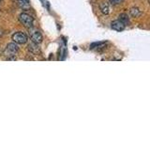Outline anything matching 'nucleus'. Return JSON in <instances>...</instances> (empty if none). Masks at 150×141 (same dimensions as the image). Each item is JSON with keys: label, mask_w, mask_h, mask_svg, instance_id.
Returning a JSON list of instances; mask_svg holds the SVG:
<instances>
[{"label": "nucleus", "mask_w": 150, "mask_h": 141, "mask_svg": "<svg viewBox=\"0 0 150 141\" xmlns=\"http://www.w3.org/2000/svg\"><path fill=\"white\" fill-rule=\"evenodd\" d=\"M19 5L22 9L29 8V0H19Z\"/></svg>", "instance_id": "10"}, {"label": "nucleus", "mask_w": 150, "mask_h": 141, "mask_svg": "<svg viewBox=\"0 0 150 141\" xmlns=\"http://www.w3.org/2000/svg\"><path fill=\"white\" fill-rule=\"evenodd\" d=\"M124 0H110V4L112 6H116V5H120L121 3H123Z\"/></svg>", "instance_id": "12"}, {"label": "nucleus", "mask_w": 150, "mask_h": 141, "mask_svg": "<svg viewBox=\"0 0 150 141\" xmlns=\"http://www.w3.org/2000/svg\"><path fill=\"white\" fill-rule=\"evenodd\" d=\"M105 44V42H102V41H100V42H94L90 45V48L91 49H94V48H98V47H102L103 45Z\"/></svg>", "instance_id": "11"}, {"label": "nucleus", "mask_w": 150, "mask_h": 141, "mask_svg": "<svg viewBox=\"0 0 150 141\" xmlns=\"http://www.w3.org/2000/svg\"><path fill=\"white\" fill-rule=\"evenodd\" d=\"M148 2H149V4H150V0H148Z\"/></svg>", "instance_id": "13"}, {"label": "nucleus", "mask_w": 150, "mask_h": 141, "mask_svg": "<svg viewBox=\"0 0 150 141\" xmlns=\"http://www.w3.org/2000/svg\"><path fill=\"white\" fill-rule=\"evenodd\" d=\"M0 1H1V0H0Z\"/></svg>", "instance_id": "14"}, {"label": "nucleus", "mask_w": 150, "mask_h": 141, "mask_svg": "<svg viewBox=\"0 0 150 141\" xmlns=\"http://www.w3.org/2000/svg\"><path fill=\"white\" fill-rule=\"evenodd\" d=\"M129 13H130V15L132 17H136V18L141 16V14H142V12H141L140 9L138 8H136V7L131 8L130 11H129Z\"/></svg>", "instance_id": "9"}, {"label": "nucleus", "mask_w": 150, "mask_h": 141, "mask_svg": "<svg viewBox=\"0 0 150 141\" xmlns=\"http://www.w3.org/2000/svg\"><path fill=\"white\" fill-rule=\"evenodd\" d=\"M118 20L120 22L123 23L125 26H128L129 24V18L128 16V14H126V13H121L120 15H119V19H118Z\"/></svg>", "instance_id": "8"}, {"label": "nucleus", "mask_w": 150, "mask_h": 141, "mask_svg": "<svg viewBox=\"0 0 150 141\" xmlns=\"http://www.w3.org/2000/svg\"><path fill=\"white\" fill-rule=\"evenodd\" d=\"M100 11L103 14H106V15H107V14H109V12H110L109 5H108L107 3H105V2L100 4Z\"/></svg>", "instance_id": "7"}, {"label": "nucleus", "mask_w": 150, "mask_h": 141, "mask_svg": "<svg viewBox=\"0 0 150 141\" xmlns=\"http://www.w3.org/2000/svg\"><path fill=\"white\" fill-rule=\"evenodd\" d=\"M111 27H112L114 30H115V31L121 32V31H123V30L125 29L126 26H125L122 22H120L119 20H115V21H112V24H111Z\"/></svg>", "instance_id": "4"}, {"label": "nucleus", "mask_w": 150, "mask_h": 141, "mask_svg": "<svg viewBox=\"0 0 150 141\" xmlns=\"http://www.w3.org/2000/svg\"><path fill=\"white\" fill-rule=\"evenodd\" d=\"M19 20L23 25V26H25L27 28H31L33 26V24H34V19L31 17L29 14L23 12L19 15Z\"/></svg>", "instance_id": "1"}, {"label": "nucleus", "mask_w": 150, "mask_h": 141, "mask_svg": "<svg viewBox=\"0 0 150 141\" xmlns=\"http://www.w3.org/2000/svg\"><path fill=\"white\" fill-rule=\"evenodd\" d=\"M7 50L8 53H11V55H15L18 53L19 51V47H18V44L16 42H11V43H8V46H7Z\"/></svg>", "instance_id": "5"}, {"label": "nucleus", "mask_w": 150, "mask_h": 141, "mask_svg": "<svg viewBox=\"0 0 150 141\" xmlns=\"http://www.w3.org/2000/svg\"><path fill=\"white\" fill-rule=\"evenodd\" d=\"M28 37L23 32H16L12 35V41L17 44H25L27 42Z\"/></svg>", "instance_id": "2"}, {"label": "nucleus", "mask_w": 150, "mask_h": 141, "mask_svg": "<svg viewBox=\"0 0 150 141\" xmlns=\"http://www.w3.org/2000/svg\"><path fill=\"white\" fill-rule=\"evenodd\" d=\"M30 38H31V41L35 43L39 44L40 42H42L43 41V37H42L41 33L39 31H33L30 33Z\"/></svg>", "instance_id": "3"}, {"label": "nucleus", "mask_w": 150, "mask_h": 141, "mask_svg": "<svg viewBox=\"0 0 150 141\" xmlns=\"http://www.w3.org/2000/svg\"><path fill=\"white\" fill-rule=\"evenodd\" d=\"M28 51L31 52V53L34 54V55H40V47L38 46L37 43H35V42H33V43H30L29 45H28Z\"/></svg>", "instance_id": "6"}]
</instances>
